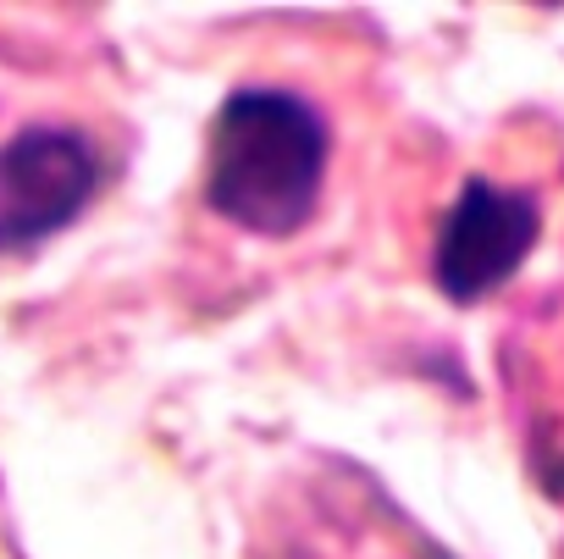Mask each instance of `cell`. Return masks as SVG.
Here are the masks:
<instances>
[{"label": "cell", "mask_w": 564, "mask_h": 559, "mask_svg": "<svg viewBox=\"0 0 564 559\" xmlns=\"http://www.w3.org/2000/svg\"><path fill=\"white\" fill-rule=\"evenodd\" d=\"M327 172V128L289 89H238L216 106L205 205L243 233L289 238L311 222Z\"/></svg>", "instance_id": "obj_1"}, {"label": "cell", "mask_w": 564, "mask_h": 559, "mask_svg": "<svg viewBox=\"0 0 564 559\" xmlns=\"http://www.w3.org/2000/svg\"><path fill=\"white\" fill-rule=\"evenodd\" d=\"M542 233V205L525 189H503L487 178H470L459 200L448 205L432 249V277L454 305H476L525 266L531 244Z\"/></svg>", "instance_id": "obj_2"}, {"label": "cell", "mask_w": 564, "mask_h": 559, "mask_svg": "<svg viewBox=\"0 0 564 559\" xmlns=\"http://www.w3.org/2000/svg\"><path fill=\"white\" fill-rule=\"evenodd\" d=\"M95 150L67 128H23L0 144V249H34L84 216Z\"/></svg>", "instance_id": "obj_3"}]
</instances>
